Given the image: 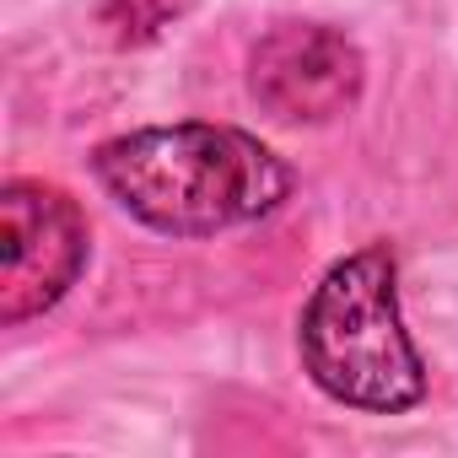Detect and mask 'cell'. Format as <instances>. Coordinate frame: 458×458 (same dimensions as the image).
I'll return each instance as SVG.
<instances>
[{
	"label": "cell",
	"mask_w": 458,
	"mask_h": 458,
	"mask_svg": "<svg viewBox=\"0 0 458 458\" xmlns=\"http://www.w3.org/2000/svg\"><path fill=\"white\" fill-rule=\"evenodd\" d=\"M87 270V216L55 183L0 189V324L49 313Z\"/></svg>",
	"instance_id": "obj_3"
},
{
	"label": "cell",
	"mask_w": 458,
	"mask_h": 458,
	"mask_svg": "<svg viewBox=\"0 0 458 458\" xmlns=\"http://www.w3.org/2000/svg\"><path fill=\"white\" fill-rule=\"evenodd\" d=\"M189 0H108V28H119L124 44H140V38H157Z\"/></svg>",
	"instance_id": "obj_5"
},
{
	"label": "cell",
	"mask_w": 458,
	"mask_h": 458,
	"mask_svg": "<svg viewBox=\"0 0 458 458\" xmlns=\"http://www.w3.org/2000/svg\"><path fill=\"white\" fill-rule=\"evenodd\" d=\"M98 183L119 210L162 238H216L270 216L292 194V167L226 124H157L103 140Z\"/></svg>",
	"instance_id": "obj_1"
},
{
	"label": "cell",
	"mask_w": 458,
	"mask_h": 458,
	"mask_svg": "<svg viewBox=\"0 0 458 458\" xmlns=\"http://www.w3.org/2000/svg\"><path fill=\"white\" fill-rule=\"evenodd\" d=\"M308 377L351 410L404 415L426 399V361L399 318V276L383 243L340 259L308 297L297 324Z\"/></svg>",
	"instance_id": "obj_2"
},
{
	"label": "cell",
	"mask_w": 458,
	"mask_h": 458,
	"mask_svg": "<svg viewBox=\"0 0 458 458\" xmlns=\"http://www.w3.org/2000/svg\"><path fill=\"white\" fill-rule=\"evenodd\" d=\"M361 49L318 22H281L249 55V92L281 124L340 119L361 98Z\"/></svg>",
	"instance_id": "obj_4"
}]
</instances>
